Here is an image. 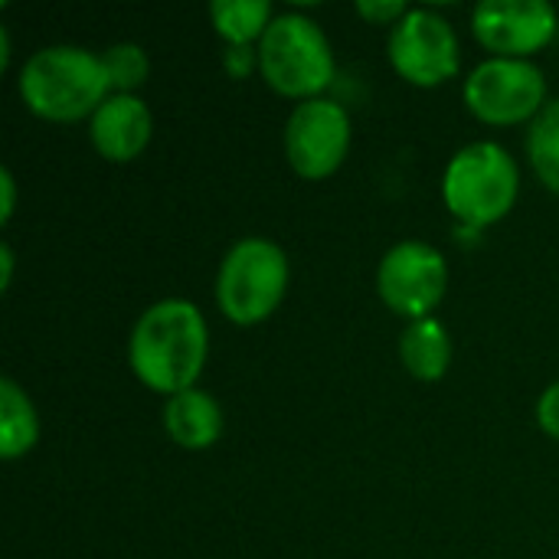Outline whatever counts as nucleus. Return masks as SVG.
<instances>
[{"label": "nucleus", "instance_id": "obj_1", "mask_svg": "<svg viewBox=\"0 0 559 559\" xmlns=\"http://www.w3.org/2000/svg\"><path fill=\"white\" fill-rule=\"evenodd\" d=\"M210 357V328L187 298L147 305L128 337V367L154 393L177 396L197 386Z\"/></svg>", "mask_w": 559, "mask_h": 559}, {"label": "nucleus", "instance_id": "obj_2", "mask_svg": "<svg viewBox=\"0 0 559 559\" xmlns=\"http://www.w3.org/2000/svg\"><path fill=\"white\" fill-rule=\"evenodd\" d=\"M16 92L23 105L56 124L92 118L111 95L102 52L75 43H52L26 56L16 72Z\"/></svg>", "mask_w": 559, "mask_h": 559}, {"label": "nucleus", "instance_id": "obj_3", "mask_svg": "<svg viewBox=\"0 0 559 559\" xmlns=\"http://www.w3.org/2000/svg\"><path fill=\"white\" fill-rule=\"evenodd\" d=\"M521 193V167L498 141H472L452 154L442 174L445 210L468 229L501 223Z\"/></svg>", "mask_w": 559, "mask_h": 559}, {"label": "nucleus", "instance_id": "obj_4", "mask_svg": "<svg viewBox=\"0 0 559 559\" xmlns=\"http://www.w3.org/2000/svg\"><path fill=\"white\" fill-rule=\"evenodd\" d=\"M259 72L269 88L285 98H321L337 75L334 46L324 26L301 10L275 13L259 39Z\"/></svg>", "mask_w": 559, "mask_h": 559}, {"label": "nucleus", "instance_id": "obj_5", "mask_svg": "<svg viewBox=\"0 0 559 559\" xmlns=\"http://www.w3.org/2000/svg\"><path fill=\"white\" fill-rule=\"evenodd\" d=\"M288 252L265 236H246L233 242L219 262L216 305L229 324L255 328L278 311L288 295Z\"/></svg>", "mask_w": 559, "mask_h": 559}, {"label": "nucleus", "instance_id": "obj_6", "mask_svg": "<svg viewBox=\"0 0 559 559\" xmlns=\"http://www.w3.org/2000/svg\"><path fill=\"white\" fill-rule=\"evenodd\" d=\"M462 98L485 124H524L547 108V75L531 59L488 56L465 75Z\"/></svg>", "mask_w": 559, "mask_h": 559}, {"label": "nucleus", "instance_id": "obj_7", "mask_svg": "<svg viewBox=\"0 0 559 559\" xmlns=\"http://www.w3.org/2000/svg\"><path fill=\"white\" fill-rule=\"evenodd\" d=\"M386 56L396 75L419 88H436L462 69L459 33L452 20L432 7H409V13L390 29Z\"/></svg>", "mask_w": 559, "mask_h": 559}, {"label": "nucleus", "instance_id": "obj_8", "mask_svg": "<svg viewBox=\"0 0 559 559\" xmlns=\"http://www.w3.org/2000/svg\"><path fill=\"white\" fill-rule=\"evenodd\" d=\"M449 288L445 255L423 239H403L390 246L377 265V292L393 314L406 321L432 318Z\"/></svg>", "mask_w": 559, "mask_h": 559}, {"label": "nucleus", "instance_id": "obj_9", "mask_svg": "<svg viewBox=\"0 0 559 559\" xmlns=\"http://www.w3.org/2000/svg\"><path fill=\"white\" fill-rule=\"evenodd\" d=\"M354 138L350 111L334 98L298 102L285 121V157L288 167L305 180H324L347 160Z\"/></svg>", "mask_w": 559, "mask_h": 559}, {"label": "nucleus", "instance_id": "obj_10", "mask_svg": "<svg viewBox=\"0 0 559 559\" xmlns=\"http://www.w3.org/2000/svg\"><path fill=\"white\" fill-rule=\"evenodd\" d=\"M559 16L544 0H481L472 10V33L504 59H531L557 36Z\"/></svg>", "mask_w": 559, "mask_h": 559}, {"label": "nucleus", "instance_id": "obj_11", "mask_svg": "<svg viewBox=\"0 0 559 559\" xmlns=\"http://www.w3.org/2000/svg\"><path fill=\"white\" fill-rule=\"evenodd\" d=\"M154 138V115L141 95L111 92L88 118V141L108 164H131Z\"/></svg>", "mask_w": 559, "mask_h": 559}, {"label": "nucleus", "instance_id": "obj_12", "mask_svg": "<svg viewBox=\"0 0 559 559\" xmlns=\"http://www.w3.org/2000/svg\"><path fill=\"white\" fill-rule=\"evenodd\" d=\"M164 429L174 445L187 452H203L223 436V406L210 390L190 386L164 403Z\"/></svg>", "mask_w": 559, "mask_h": 559}, {"label": "nucleus", "instance_id": "obj_13", "mask_svg": "<svg viewBox=\"0 0 559 559\" xmlns=\"http://www.w3.org/2000/svg\"><path fill=\"white\" fill-rule=\"evenodd\" d=\"M400 360L406 373L419 383H436L452 367V337L442 321L423 318L409 321L400 334Z\"/></svg>", "mask_w": 559, "mask_h": 559}, {"label": "nucleus", "instance_id": "obj_14", "mask_svg": "<svg viewBox=\"0 0 559 559\" xmlns=\"http://www.w3.org/2000/svg\"><path fill=\"white\" fill-rule=\"evenodd\" d=\"M39 442V413L26 390L13 380H0V459L16 462L29 455Z\"/></svg>", "mask_w": 559, "mask_h": 559}, {"label": "nucleus", "instance_id": "obj_15", "mask_svg": "<svg viewBox=\"0 0 559 559\" xmlns=\"http://www.w3.org/2000/svg\"><path fill=\"white\" fill-rule=\"evenodd\" d=\"M210 20L226 46H259L275 10L269 0H213Z\"/></svg>", "mask_w": 559, "mask_h": 559}, {"label": "nucleus", "instance_id": "obj_16", "mask_svg": "<svg viewBox=\"0 0 559 559\" xmlns=\"http://www.w3.org/2000/svg\"><path fill=\"white\" fill-rule=\"evenodd\" d=\"M527 157L537 180L559 197V98H550L547 108L531 121Z\"/></svg>", "mask_w": 559, "mask_h": 559}, {"label": "nucleus", "instance_id": "obj_17", "mask_svg": "<svg viewBox=\"0 0 559 559\" xmlns=\"http://www.w3.org/2000/svg\"><path fill=\"white\" fill-rule=\"evenodd\" d=\"M102 62H105V72H108V85L118 95H134L151 75L147 49L138 46V43H111L102 52Z\"/></svg>", "mask_w": 559, "mask_h": 559}, {"label": "nucleus", "instance_id": "obj_18", "mask_svg": "<svg viewBox=\"0 0 559 559\" xmlns=\"http://www.w3.org/2000/svg\"><path fill=\"white\" fill-rule=\"evenodd\" d=\"M354 10H357L360 20H367L373 26H390L393 29L409 13V3H403V0H360Z\"/></svg>", "mask_w": 559, "mask_h": 559}, {"label": "nucleus", "instance_id": "obj_19", "mask_svg": "<svg viewBox=\"0 0 559 559\" xmlns=\"http://www.w3.org/2000/svg\"><path fill=\"white\" fill-rule=\"evenodd\" d=\"M223 69L229 79H249L259 69V46H226Z\"/></svg>", "mask_w": 559, "mask_h": 559}, {"label": "nucleus", "instance_id": "obj_20", "mask_svg": "<svg viewBox=\"0 0 559 559\" xmlns=\"http://www.w3.org/2000/svg\"><path fill=\"white\" fill-rule=\"evenodd\" d=\"M537 426L559 442V380L550 383L537 400Z\"/></svg>", "mask_w": 559, "mask_h": 559}, {"label": "nucleus", "instance_id": "obj_21", "mask_svg": "<svg viewBox=\"0 0 559 559\" xmlns=\"http://www.w3.org/2000/svg\"><path fill=\"white\" fill-rule=\"evenodd\" d=\"M16 213V177L10 167L0 170V223L7 226Z\"/></svg>", "mask_w": 559, "mask_h": 559}, {"label": "nucleus", "instance_id": "obj_22", "mask_svg": "<svg viewBox=\"0 0 559 559\" xmlns=\"http://www.w3.org/2000/svg\"><path fill=\"white\" fill-rule=\"evenodd\" d=\"M13 269H16V255L10 242H0V292H10L13 285Z\"/></svg>", "mask_w": 559, "mask_h": 559}, {"label": "nucleus", "instance_id": "obj_23", "mask_svg": "<svg viewBox=\"0 0 559 559\" xmlns=\"http://www.w3.org/2000/svg\"><path fill=\"white\" fill-rule=\"evenodd\" d=\"M10 66V29L0 26V69Z\"/></svg>", "mask_w": 559, "mask_h": 559}]
</instances>
